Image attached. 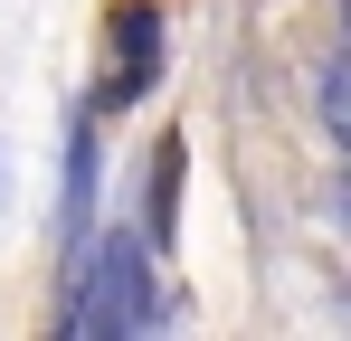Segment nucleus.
Returning a JSON list of instances; mask_svg holds the SVG:
<instances>
[{
	"mask_svg": "<svg viewBox=\"0 0 351 341\" xmlns=\"http://www.w3.org/2000/svg\"><path fill=\"white\" fill-rule=\"evenodd\" d=\"M152 66H162V10L152 0H123L114 10V66H105V95L95 105H133L152 86Z\"/></svg>",
	"mask_w": 351,
	"mask_h": 341,
	"instance_id": "f03ea898",
	"label": "nucleus"
},
{
	"mask_svg": "<svg viewBox=\"0 0 351 341\" xmlns=\"http://www.w3.org/2000/svg\"><path fill=\"white\" fill-rule=\"evenodd\" d=\"M171 209H180V133H162V152H152V237H171Z\"/></svg>",
	"mask_w": 351,
	"mask_h": 341,
	"instance_id": "7ed1b4c3",
	"label": "nucleus"
},
{
	"mask_svg": "<svg viewBox=\"0 0 351 341\" xmlns=\"http://www.w3.org/2000/svg\"><path fill=\"white\" fill-rule=\"evenodd\" d=\"M152 313V266H143V247L133 237H95L86 247V266H76V294H66V332H133Z\"/></svg>",
	"mask_w": 351,
	"mask_h": 341,
	"instance_id": "f257e3e1",
	"label": "nucleus"
}]
</instances>
